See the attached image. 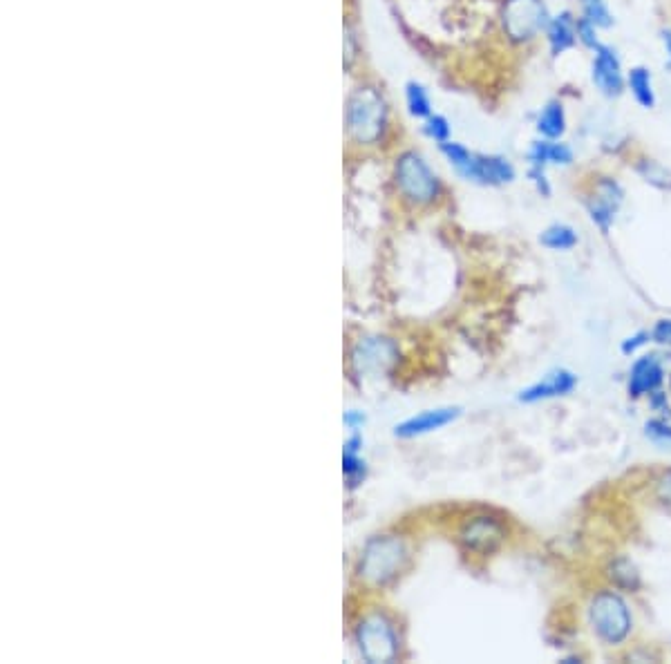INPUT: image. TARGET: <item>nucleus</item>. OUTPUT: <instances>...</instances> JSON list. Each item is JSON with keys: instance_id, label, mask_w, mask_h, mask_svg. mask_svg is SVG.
Here are the masks:
<instances>
[{"instance_id": "f257e3e1", "label": "nucleus", "mask_w": 671, "mask_h": 664, "mask_svg": "<svg viewBox=\"0 0 671 664\" xmlns=\"http://www.w3.org/2000/svg\"><path fill=\"white\" fill-rule=\"evenodd\" d=\"M439 150L466 182H475L481 186H506L513 184L517 177L515 164L504 155L475 153V150L459 144L455 139L441 144Z\"/></svg>"}, {"instance_id": "f03ea898", "label": "nucleus", "mask_w": 671, "mask_h": 664, "mask_svg": "<svg viewBox=\"0 0 671 664\" xmlns=\"http://www.w3.org/2000/svg\"><path fill=\"white\" fill-rule=\"evenodd\" d=\"M387 123H390V108L383 94L372 85L356 88L347 101L349 137L361 146H374L383 139Z\"/></svg>"}, {"instance_id": "7ed1b4c3", "label": "nucleus", "mask_w": 671, "mask_h": 664, "mask_svg": "<svg viewBox=\"0 0 671 664\" xmlns=\"http://www.w3.org/2000/svg\"><path fill=\"white\" fill-rule=\"evenodd\" d=\"M551 16L553 12L546 0H502L499 5L502 34L515 47H528L544 39Z\"/></svg>"}, {"instance_id": "20e7f679", "label": "nucleus", "mask_w": 671, "mask_h": 664, "mask_svg": "<svg viewBox=\"0 0 671 664\" xmlns=\"http://www.w3.org/2000/svg\"><path fill=\"white\" fill-rule=\"evenodd\" d=\"M408 564V546L401 537L381 535L365 544L358 559V577L370 586H387Z\"/></svg>"}, {"instance_id": "39448f33", "label": "nucleus", "mask_w": 671, "mask_h": 664, "mask_svg": "<svg viewBox=\"0 0 671 664\" xmlns=\"http://www.w3.org/2000/svg\"><path fill=\"white\" fill-rule=\"evenodd\" d=\"M394 184L405 202L430 206L441 195V182L432 166L417 150H405L394 161Z\"/></svg>"}, {"instance_id": "423d86ee", "label": "nucleus", "mask_w": 671, "mask_h": 664, "mask_svg": "<svg viewBox=\"0 0 671 664\" xmlns=\"http://www.w3.org/2000/svg\"><path fill=\"white\" fill-rule=\"evenodd\" d=\"M589 622L593 631L604 644L618 647L625 642L631 629H633V618L627 602L622 600V595L613 591H602L591 600L589 604Z\"/></svg>"}, {"instance_id": "0eeeda50", "label": "nucleus", "mask_w": 671, "mask_h": 664, "mask_svg": "<svg viewBox=\"0 0 671 664\" xmlns=\"http://www.w3.org/2000/svg\"><path fill=\"white\" fill-rule=\"evenodd\" d=\"M356 647L361 656L372 662H392L399 656V633L385 613H370L356 626Z\"/></svg>"}, {"instance_id": "6e6552de", "label": "nucleus", "mask_w": 671, "mask_h": 664, "mask_svg": "<svg viewBox=\"0 0 671 664\" xmlns=\"http://www.w3.org/2000/svg\"><path fill=\"white\" fill-rule=\"evenodd\" d=\"M589 79L593 90L607 101H618L627 94V68L616 45L604 41L591 52Z\"/></svg>"}, {"instance_id": "1a4fd4ad", "label": "nucleus", "mask_w": 671, "mask_h": 664, "mask_svg": "<svg viewBox=\"0 0 671 664\" xmlns=\"http://www.w3.org/2000/svg\"><path fill=\"white\" fill-rule=\"evenodd\" d=\"M622 204H625V188L611 175H598L591 182L587 195H584V208L591 222L607 235L616 222Z\"/></svg>"}, {"instance_id": "9d476101", "label": "nucleus", "mask_w": 671, "mask_h": 664, "mask_svg": "<svg viewBox=\"0 0 671 664\" xmlns=\"http://www.w3.org/2000/svg\"><path fill=\"white\" fill-rule=\"evenodd\" d=\"M396 358H399V349L387 338H361L352 352V369L358 378L385 374Z\"/></svg>"}, {"instance_id": "9b49d317", "label": "nucleus", "mask_w": 671, "mask_h": 664, "mask_svg": "<svg viewBox=\"0 0 671 664\" xmlns=\"http://www.w3.org/2000/svg\"><path fill=\"white\" fill-rule=\"evenodd\" d=\"M459 542L463 544L466 550H472V553H495V550L506 542V528L502 521H497L495 517L481 515V517H472L459 530Z\"/></svg>"}, {"instance_id": "f8f14e48", "label": "nucleus", "mask_w": 671, "mask_h": 664, "mask_svg": "<svg viewBox=\"0 0 671 664\" xmlns=\"http://www.w3.org/2000/svg\"><path fill=\"white\" fill-rule=\"evenodd\" d=\"M544 43L548 56L553 61L562 59V56L571 54L573 50H578V12L573 9H560V12H553L551 21H548V27L544 32Z\"/></svg>"}, {"instance_id": "ddd939ff", "label": "nucleus", "mask_w": 671, "mask_h": 664, "mask_svg": "<svg viewBox=\"0 0 671 664\" xmlns=\"http://www.w3.org/2000/svg\"><path fill=\"white\" fill-rule=\"evenodd\" d=\"M575 157V148L566 139L537 137L526 150L528 166L537 168H569L575 164Z\"/></svg>"}, {"instance_id": "4468645a", "label": "nucleus", "mask_w": 671, "mask_h": 664, "mask_svg": "<svg viewBox=\"0 0 671 664\" xmlns=\"http://www.w3.org/2000/svg\"><path fill=\"white\" fill-rule=\"evenodd\" d=\"M459 414H461L459 407H437V410L421 412L417 416H412V419L399 423L394 428V434L399 436V439H414V436L437 432L455 421Z\"/></svg>"}, {"instance_id": "2eb2a0df", "label": "nucleus", "mask_w": 671, "mask_h": 664, "mask_svg": "<svg viewBox=\"0 0 671 664\" xmlns=\"http://www.w3.org/2000/svg\"><path fill=\"white\" fill-rule=\"evenodd\" d=\"M569 108L564 99L551 97L542 103V108L535 115V135L542 139H564L569 132Z\"/></svg>"}, {"instance_id": "dca6fc26", "label": "nucleus", "mask_w": 671, "mask_h": 664, "mask_svg": "<svg viewBox=\"0 0 671 664\" xmlns=\"http://www.w3.org/2000/svg\"><path fill=\"white\" fill-rule=\"evenodd\" d=\"M627 94L640 110H656L658 106V88L654 72L649 65L636 63L627 68Z\"/></svg>"}, {"instance_id": "f3484780", "label": "nucleus", "mask_w": 671, "mask_h": 664, "mask_svg": "<svg viewBox=\"0 0 671 664\" xmlns=\"http://www.w3.org/2000/svg\"><path fill=\"white\" fill-rule=\"evenodd\" d=\"M578 385V376L566 372V369H555V372L546 374L540 383H535L519 394V401L522 403H540L548 401V398H557V396H566L575 390Z\"/></svg>"}, {"instance_id": "a211bd4d", "label": "nucleus", "mask_w": 671, "mask_h": 664, "mask_svg": "<svg viewBox=\"0 0 671 664\" xmlns=\"http://www.w3.org/2000/svg\"><path fill=\"white\" fill-rule=\"evenodd\" d=\"M665 381V369L660 365L658 356H642L633 363L629 372V396L640 398L651 392H658V387Z\"/></svg>"}, {"instance_id": "6ab92c4d", "label": "nucleus", "mask_w": 671, "mask_h": 664, "mask_svg": "<svg viewBox=\"0 0 671 664\" xmlns=\"http://www.w3.org/2000/svg\"><path fill=\"white\" fill-rule=\"evenodd\" d=\"M575 3H578V16L598 27L600 32H611L616 27V12L611 9L609 0H575Z\"/></svg>"}, {"instance_id": "aec40b11", "label": "nucleus", "mask_w": 671, "mask_h": 664, "mask_svg": "<svg viewBox=\"0 0 671 664\" xmlns=\"http://www.w3.org/2000/svg\"><path fill=\"white\" fill-rule=\"evenodd\" d=\"M578 242H580L578 231H575L571 224H564V222H555L551 226H546L540 235V244L551 251H571L578 246Z\"/></svg>"}, {"instance_id": "412c9836", "label": "nucleus", "mask_w": 671, "mask_h": 664, "mask_svg": "<svg viewBox=\"0 0 671 664\" xmlns=\"http://www.w3.org/2000/svg\"><path fill=\"white\" fill-rule=\"evenodd\" d=\"M636 173L642 177V182H647L651 186L660 188V191H671V170L654 157H638L636 164Z\"/></svg>"}, {"instance_id": "4be33fe9", "label": "nucleus", "mask_w": 671, "mask_h": 664, "mask_svg": "<svg viewBox=\"0 0 671 664\" xmlns=\"http://www.w3.org/2000/svg\"><path fill=\"white\" fill-rule=\"evenodd\" d=\"M405 106H408V112L414 119L425 121L430 115H434L430 92L419 81H410L405 85Z\"/></svg>"}, {"instance_id": "5701e85b", "label": "nucleus", "mask_w": 671, "mask_h": 664, "mask_svg": "<svg viewBox=\"0 0 671 664\" xmlns=\"http://www.w3.org/2000/svg\"><path fill=\"white\" fill-rule=\"evenodd\" d=\"M609 577L613 584L627 588V591H633V588L640 586V575L629 559H618V562H613L609 568Z\"/></svg>"}, {"instance_id": "b1692460", "label": "nucleus", "mask_w": 671, "mask_h": 664, "mask_svg": "<svg viewBox=\"0 0 671 664\" xmlns=\"http://www.w3.org/2000/svg\"><path fill=\"white\" fill-rule=\"evenodd\" d=\"M343 474L349 483V488L361 486L367 477V463L358 457V452L345 450L343 452Z\"/></svg>"}, {"instance_id": "393cba45", "label": "nucleus", "mask_w": 671, "mask_h": 664, "mask_svg": "<svg viewBox=\"0 0 671 664\" xmlns=\"http://www.w3.org/2000/svg\"><path fill=\"white\" fill-rule=\"evenodd\" d=\"M423 135L432 139L434 144H446V141L452 139V126L450 121L443 115H430L423 121Z\"/></svg>"}, {"instance_id": "a878e982", "label": "nucleus", "mask_w": 671, "mask_h": 664, "mask_svg": "<svg viewBox=\"0 0 671 664\" xmlns=\"http://www.w3.org/2000/svg\"><path fill=\"white\" fill-rule=\"evenodd\" d=\"M578 43L582 50H587L589 54L598 50V47L604 43L602 32L598 30V27L591 25L589 21H584L582 16H578Z\"/></svg>"}, {"instance_id": "bb28decb", "label": "nucleus", "mask_w": 671, "mask_h": 664, "mask_svg": "<svg viewBox=\"0 0 671 664\" xmlns=\"http://www.w3.org/2000/svg\"><path fill=\"white\" fill-rule=\"evenodd\" d=\"M548 168H537V166H528V179H531V184L535 186V191L540 193L542 197H551L553 195V186L548 182V175H546Z\"/></svg>"}, {"instance_id": "cd10ccee", "label": "nucleus", "mask_w": 671, "mask_h": 664, "mask_svg": "<svg viewBox=\"0 0 671 664\" xmlns=\"http://www.w3.org/2000/svg\"><path fill=\"white\" fill-rule=\"evenodd\" d=\"M645 430H647V436L651 441H656V443H667L671 445V425L665 423V421H647L645 425Z\"/></svg>"}, {"instance_id": "c85d7f7f", "label": "nucleus", "mask_w": 671, "mask_h": 664, "mask_svg": "<svg viewBox=\"0 0 671 664\" xmlns=\"http://www.w3.org/2000/svg\"><path fill=\"white\" fill-rule=\"evenodd\" d=\"M651 338H654L658 345L671 347V318L658 320L656 325H654V329H651Z\"/></svg>"}, {"instance_id": "c756f323", "label": "nucleus", "mask_w": 671, "mask_h": 664, "mask_svg": "<svg viewBox=\"0 0 671 664\" xmlns=\"http://www.w3.org/2000/svg\"><path fill=\"white\" fill-rule=\"evenodd\" d=\"M658 41L663 47V65L665 70L671 72V25H665L658 30Z\"/></svg>"}, {"instance_id": "7c9ffc66", "label": "nucleus", "mask_w": 671, "mask_h": 664, "mask_svg": "<svg viewBox=\"0 0 671 664\" xmlns=\"http://www.w3.org/2000/svg\"><path fill=\"white\" fill-rule=\"evenodd\" d=\"M649 338H651V336L647 334V331H640V334L627 338L625 343H622V354H633V352H636V349H640L642 345H647V340H649Z\"/></svg>"}, {"instance_id": "2f4dec72", "label": "nucleus", "mask_w": 671, "mask_h": 664, "mask_svg": "<svg viewBox=\"0 0 671 664\" xmlns=\"http://www.w3.org/2000/svg\"><path fill=\"white\" fill-rule=\"evenodd\" d=\"M658 499L671 508V472L663 474L658 481Z\"/></svg>"}, {"instance_id": "473e14b6", "label": "nucleus", "mask_w": 671, "mask_h": 664, "mask_svg": "<svg viewBox=\"0 0 671 664\" xmlns=\"http://www.w3.org/2000/svg\"><path fill=\"white\" fill-rule=\"evenodd\" d=\"M345 425H347V428L349 430H354V432H358V428H363V423H365V414L363 412H356V410H349L347 414H345Z\"/></svg>"}]
</instances>
